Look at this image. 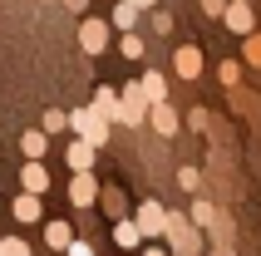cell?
<instances>
[{
	"instance_id": "ba28073f",
	"label": "cell",
	"mask_w": 261,
	"mask_h": 256,
	"mask_svg": "<svg viewBox=\"0 0 261 256\" xmlns=\"http://www.w3.org/2000/svg\"><path fill=\"white\" fill-rule=\"evenodd\" d=\"M173 64H177V74H182V79H197V74H202V49H197V44H182Z\"/></svg>"
},
{
	"instance_id": "52a82bcc",
	"label": "cell",
	"mask_w": 261,
	"mask_h": 256,
	"mask_svg": "<svg viewBox=\"0 0 261 256\" xmlns=\"http://www.w3.org/2000/svg\"><path fill=\"white\" fill-rule=\"evenodd\" d=\"M114 242H118V251L143 246V232H138V222H133V217H118V222H114Z\"/></svg>"
},
{
	"instance_id": "44dd1931",
	"label": "cell",
	"mask_w": 261,
	"mask_h": 256,
	"mask_svg": "<svg viewBox=\"0 0 261 256\" xmlns=\"http://www.w3.org/2000/svg\"><path fill=\"white\" fill-rule=\"evenodd\" d=\"M177 183H182V192H197V187H202V172L197 168H177Z\"/></svg>"
},
{
	"instance_id": "30bf717a",
	"label": "cell",
	"mask_w": 261,
	"mask_h": 256,
	"mask_svg": "<svg viewBox=\"0 0 261 256\" xmlns=\"http://www.w3.org/2000/svg\"><path fill=\"white\" fill-rule=\"evenodd\" d=\"M188 222H192L197 232H207L212 222H217V207H212L207 197H192V212H188Z\"/></svg>"
},
{
	"instance_id": "7a4b0ae2",
	"label": "cell",
	"mask_w": 261,
	"mask_h": 256,
	"mask_svg": "<svg viewBox=\"0 0 261 256\" xmlns=\"http://www.w3.org/2000/svg\"><path fill=\"white\" fill-rule=\"evenodd\" d=\"M133 222H138V232H143V242H158L163 227H168V207H163V202H143Z\"/></svg>"
},
{
	"instance_id": "cb8c5ba5",
	"label": "cell",
	"mask_w": 261,
	"mask_h": 256,
	"mask_svg": "<svg viewBox=\"0 0 261 256\" xmlns=\"http://www.w3.org/2000/svg\"><path fill=\"white\" fill-rule=\"evenodd\" d=\"M153 30H158V35H168V30H173V15H163V10H153Z\"/></svg>"
},
{
	"instance_id": "7c38bea8",
	"label": "cell",
	"mask_w": 261,
	"mask_h": 256,
	"mask_svg": "<svg viewBox=\"0 0 261 256\" xmlns=\"http://www.w3.org/2000/svg\"><path fill=\"white\" fill-rule=\"evenodd\" d=\"M148 118H153V128H158L163 138H173V133H177V114L168 109V99H163V104H153V114H148Z\"/></svg>"
},
{
	"instance_id": "4316f807",
	"label": "cell",
	"mask_w": 261,
	"mask_h": 256,
	"mask_svg": "<svg viewBox=\"0 0 261 256\" xmlns=\"http://www.w3.org/2000/svg\"><path fill=\"white\" fill-rule=\"evenodd\" d=\"M103 207H109V212H118V217H123V197H118V192H103Z\"/></svg>"
},
{
	"instance_id": "1f68e13d",
	"label": "cell",
	"mask_w": 261,
	"mask_h": 256,
	"mask_svg": "<svg viewBox=\"0 0 261 256\" xmlns=\"http://www.w3.org/2000/svg\"><path fill=\"white\" fill-rule=\"evenodd\" d=\"M242 5H251V0H242Z\"/></svg>"
},
{
	"instance_id": "d4e9b609",
	"label": "cell",
	"mask_w": 261,
	"mask_h": 256,
	"mask_svg": "<svg viewBox=\"0 0 261 256\" xmlns=\"http://www.w3.org/2000/svg\"><path fill=\"white\" fill-rule=\"evenodd\" d=\"M69 123V114H44V133H55V128Z\"/></svg>"
},
{
	"instance_id": "5bb4252c",
	"label": "cell",
	"mask_w": 261,
	"mask_h": 256,
	"mask_svg": "<svg viewBox=\"0 0 261 256\" xmlns=\"http://www.w3.org/2000/svg\"><path fill=\"white\" fill-rule=\"evenodd\" d=\"M15 222H40V197L35 192H20L15 197Z\"/></svg>"
},
{
	"instance_id": "2e32d148",
	"label": "cell",
	"mask_w": 261,
	"mask_h": 256,
	"mask_svg": "<svg viewBox=\"0 0 261 256\" xmlns=\"http://www.w3.org/2000/svg\"><path fill=\"white\" fill-rule=\"evenodd\" d=\"M20 148H25V158H44V148H49V133H25V138H20Z\"/></svg>"
},
{
	"instance_id": "277c9868",
	"label": "cell",
	"mask_w": 261,
	"mask_h": 256,
	"mask_svg": "<svg viewBox=\"0 0 261 256\" xmlns=\"http://www.w3.org/2000/svg\"><path fill=\"white\" fill-rule=\"evenodd\" d=\"M222 20H227L232 35H251V30H256V15H251V5H242V0H227Z\"/></svg>"
},
{
	"instance_id": "f546056e",
	"label": "cell",
	"mask_w": 261,
	"mask_h": 256,
	"mask_svg": "<svg viewBox=\"0 0 261 256\" xmlns=\"http://www.w3.org/2000/svg\"><path fill=\"white\" fill-rule=\"evenodd\" d=\"M133 10H153V0H128Z\"/></svg>"
},
{
	"instance_id": "9c48e42d",
	"label": "cell",
	"mask_w": 261,
	"mask_h": 256,
	"mask_svg": "<svg viewBox=\"0 0 261 256\" xmlns=\"http://www.w3.org/2000/svg\"><path fill=\"white\" fill-rule=\"evenodd\" d=\"M79 44H84L89 55H99L103 44H109V30H103L99 20H84V30H79Z\"/></svg>"
},
{
	"instance_id": "6da1fadb",
	"label": "cell",
	"mask_w": 261,
	"mask_h": 256,
	"mask_svg": "<svg viewBox=\"0 0 261 256\" xmlns=\"http://www.w3.org/2000/svg\"><path fill=\"white\" fill-rule=\"evenodd\" d=\"M69 128H79V138H84V143H94V148L109 138V118H103V114H94V109H79V114H69Z\"/></svg>"
},
{
	"instance_id": "ac0fdd59",
	"label": "cell",
	"mask_w": 261,
	"mask_h": 256,
	"mask_svg": "<svg viewBox=\"0 0 261 256\" xmlns=\"http://www.w3.org/2000/svg\"><path fill=\"white\" fill-rule=\"evenodd\" d=\"M138 15H143V10H133L128 0H118V5H114V25L118 30H133V25H138Z\"/></svg>"
},
{
	"instance_id": "9a60e30c",
	"label": "cell",
	"mask_w": 261,
	"mask_h": 256,
	"mask_svg": "<svg viewBox=\"0 0 261 256\" xmlns=\"http://www.w3.org/2000/svg\"><path fill=\"white\" fill-rule=\"evenodd\" d=\"M69 242H74L69 222H49V227H44V246H55V251H64Z\"/></svg>"
},
{
	"instance_id": "4dcf8cb0",
	"label": "cell",
	"mask_w": 261,
	"mask_h": 256,
	"mask_svg": "<svg viewBox=\"0 0 261 256\" xmlns=\"http://www.w3.org/2000/svg\"><path fill=\"white\" fill-rule=\"evenodd\" d=\"M143 256H168V251H163V246H148V251Z\"/></svg>"
},
{
	"instance_id": "484cf974",
	"label": "cell",
	"mask_w": 261,
	"mask_h": 256,
	"mask_svg": "<svg viewBox=\"0 0 261 256\" xmlns=\"http://www.w3.org/2000/svg\"><path fill=\"white\" fill-rule=\"evenodd\" d=\"M188 123H192V128H197V133H202V128H207V123H212V118H207V109H192V114H188Z\"/></svg>"
},
{
	"instance_id": "f1b7e54d",
	"label": "cell",
	"mask_w": 261,
	"mask_h": 256,
	"mask_svg": "<svg viewBox=\"0 0 261 256\" xmlns=\"http://www.w3.org/2000/svg\"><path fill=\"white\" fill-rule=\"evenodd\" d=\"M202 10L207 15H222V10H227V0H202Z\"/></svg>"
},
{
	"instance_id": "4fadbf2b",
	"label": "cell",
	"mask_w": 261,
	"mask_h": 256,
	"mask_svg": "<svg viewBox=\"0 0 261 256\" xmlns=\"http://www.w3.org/2000/svg\"><path fill=\"white\" fill-rule=\"evenodd\" d=\"M138 89H143L148 104H163V99H168V79H163V74H143V79H138Z\"/></svg>"
},
{
	"instance_id": "d6986e66",
	"label": "cell",
	"mask_w": 261,
	"mask_h": 256,
	"mask_svg": "<svg viewBox=\"0 0 261 256\" xmlns=\"http://www.w3.org/2000/svg\"><path fill=\"white\" fill-rule=\"evenodd\" d=\"M217 79H222V84H227V89H237V79H242V64H237V59H222Z\"/></svg>"
},
{
	"instance_id": "603a6c76",
	"label": "cell",
	"mask_w": 261,
	"mask_h": 256,
	"mask_svg": "<svg viewBox=\"0 0 261 256\" xmlns=\"http://www.w3.org/2000/svg\"><path fill=\"white\" fill-rule=\"evenodd\" d=\"M143 55V40H138V35H128V30H123V59H138Z\"/></svg>"
},
{
	"instance_id": "83f0119b",
	"label": "cell",
	"mask_w": 261,
	"mask_h": 256,
	"mask_svg": "<svg viewBox=\"0 0 261 256\" xmlns=\"http://www.w3.org/2000/svg\"><path fill=\"white\" fill-rule=\"evenodd\" d=\"M64 251H69V256H94V246H89V242H69Z\"/></svg>"
},
{
	"instance_id": "ffe728a7",
	"label": "cell",
	"mask_w": 261,
	"mask_h": 256,
	"mask_svg": "<svg viewBox=\"0 0 261 256\" xmlns=\"http://www.w3.org/2000/svg\"><path fill=\"white\" fill-rule=\"evenodd\" d=\"M0 256H30V242H20V237H0Z\"/></svg>"
},
{
	"instance_id": "3957f363",
	"label": "cell",
	"mask_w": 261,
	"mask_h": 256,
	"mask_svg": "<svg viewBox=\"0 0 261 256\" xmlns=\"http://www.w3.org/2000/svg\"><path fill=\"white\" fill-rule=\"evenodd\" d=\"M143 114H148L143 89H138V84H123V99H118V118H123V123H143Z\"/></svg>"
},
{
	"instance_id": "5b68a950",
	"label": "cell",
	"mask_w": 261,
	"mask_h": 256,
	"mask_svg": "<svg viewBox=\"0 0 261 256\" xmlns=\"http://www.w3.org/2000/svg\"><path fill=\"white\" fill-rule=\"evenodd\" d=\"M20 183H25V192H35V197H44V192H49V172H44L40 158H30L25 168H20Z\"/></svg>"
},
{
	"instance_id": "8fae6325",
	"label": "cell",
	"mask_w": 261,
	"mask_h": 256,
	"mask_svg": "<svg viewBox=\"0 0 261 256\" xmlns=\"http://www.w3.org/2000/svg\"><path fill=\"white\" fill-rule=\"evenodd\" d=\"M64 158H69V168H74V172H89V168H94V143H84V138L69 143V153H64Z\"/></svg>"
},
{
	"instance_id": "7402d4cb",
	"label": "cell",
	"mask_w": 261,
	"mask_h": 256,
	"mask_svg": "<svg viewBox=\"0 0 261 256\" xmlns=\"http://www.w3.org/2000/svg\"><path fill=\"white\" fill-rule=\"evenodd\" d=\"M242 40H247V64H256V69H261V35L251 30V35H242Z\"/></svg>"
},
{
	"instance_id": "8992f818",
	"label": "cell",
	"mask_w": 261,
	"mask_h": 256,
	"mask_svg": "<svg viewBox=\"0 0 261 256\" xmlns=\"http://www.w3.org/2000/svg\"><path fill=\"white\" fill-rule=\"evenodd\" d=\"M69 202H74V207H89V202H99V183H94V172H74V183H69Z\"/></svg>"
},
{
	"instance_id": "e0dca14e",
	"label": "cell",
	"mask_w": 261,
	"mask_h": 256,
	"mask_svg": "<svg viewBox=\"0 0 261 256\" xmlns=\"http://www.w3.org/2000/svg\"><path fill=\"white\" fill-rule=\"evenodd\" d=\"M94 114L118 118V99H114V89H99V94H94Z\"/></svg>"
}]
</instances>
